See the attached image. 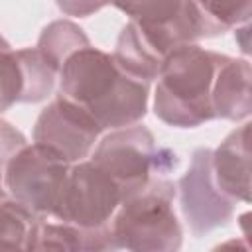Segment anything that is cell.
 Instances as JSON below:
<instances>
[{
  "label": "cell",
  "instance_id": "cell-17",
  "mask_svg": "<svg viewBox=\"0 0 252 252\" xmlns=\"http://www.w3.org/2000/svg\"><path fill=\"white\" fill-rule=\"evenodd\" d=\"M55 4L67 16L87 18V16L102 10L104 6H108L110 0H55Z\"/></svg>",
  "mask_w": 252,
  "mask_h": 252
},
{
  "label": "cell",
  "instance_id": "cell-15",
  "mask_svg": "<svg viewBox=\"0 0 252 252\" xmlns=\"http://www.w3.org/2000/svg\"><path fill=\"white\" fill-rule=\"evenodd\" d=\"M193 4L201 14L205 37L220 35L250 20V0H193Z\"/></svg>",
  "mask_w": 252,
  "mask_h": 252
},
{
  "label": "cell",
  "instance_id": "cell-2",
  "mask_svg": "<svg viewBox=\"0 0 252 252\" xmlns=\"http://www.w3.org/2000/svg\"><path fill=\"white\" fill-rule=\"evenodd\" d=\"M224 55L195 43L173 49L159 73L154 94V112L167 126L197 128L215 120L213 85Z\"/></svg>",
  "mask_w": 252,
  "mask_h": 252
},
{
  "label": "cell",
  "instance_id": "cell-8",
  "mask_svg": "<svg viewBox=\"0 0 252 252\" xmlns=\"http://www.w3.org/2000/svg\"><path fill=\"white\" fill-rule=\"evenodd\" d=\"M102 132L104 130L85 108L59 94L37 116L33 142L55 150L69 163H75L91 154Z\"/></svg>",
  "mask_w": 252,
  "mask_h": 252
},
{
  "label": "cell",
  "instance_id": "cell-4",
  "mask_svg": "<svg viewBox=\"0 0 252 252\" xmlns=\"http://www.w3.org/2000/svg\"><path fill=\"white\" fill-rule=\"evenodd\" d=\"M120 187L124 199L140 191L152 177H165L179 165L173 150L156 144L146 126L132 124L106 134L91 158Z\"/></svg>",
  "mask_w": 252,
  "mask_h": 252
},
{
  "label": "cell",
  "instance_id": "cell-12",
  "mask_svg": "<svg viewBox=\"0 0 252 252\" xmlns=\"http://www.w3.org/2000/svg\"><path fill=\"white\" fill-rule=\"evenodd\" d=\"M250 63L248 59H234L224 55L217 69L213 85V112L215 118L222 120H244L252 110V91H250Z\"/></svg>",
  "mask_w": 252,
  "mask_h": 252
},
{
  "label": "cell",
  "instance_id": "cell-14",
  "mask_svg": "<svg viewBox=\"0 0 252 252\" xmlns=\"http://www.w3.org/2000/svg\"><path fill=\"white\" fill-rule=\"evenodd\" d=\"M39 217L0 189V250H26Z\"/></svg>",
  "mask_w": 252,
  "mask_h": 252
},
{
  "label": "cell",
  "instance_id": "cell-3",
  "mask_svg": "<svg viewBox=\"0 0 252 252\" xmlns=\"http://www.w3.org/2000/svg\"><path fill=\"white\" fill-rule=\"evenodd\" d=\"M175 193L173 181L165 177H152L140 191L126 197L110 219V232L116 250H179L183 230L173 211Z\"/></svg>",
  "mask_w": 252,
  "mask_h": 252
},
{
  "label": "cell",
  "instance_id": "cell-16",
  "mask_svg": "<svg viewBox=\"0 0 252 252\" xmlns=\"http://www.w3.org/2000/svg\"><path fill=\"white\" fill-rule=\"evenodd\" d=\"M110 4L130 16L134 22L161 26L173 22L181 14L185 0H110Z\"/></svg>",
  "mask_w": 252,
  "mask_h": 252
},
{
  "label": "cell",
  "instance_id": "cell-1",
  "mask_svg": "<svg viewBox=\"0 0 252 252\" xmlns=\"http://www.w3.org/2000/svg\"><path fill=\"white\" fill-rule=\"evenodd\" d=\"M57 75L61 96L85 108L102 130L138 124L148 112L150 83L128 75L110 53L93 45L73 51Z\"/></svg>",
  "mask_w": 252,
  "mask_h": 252
},
{
  "label": "cell",
  "instance_id": "cell-7",
  "mask_svg": "<svg viewBox=\"0 0 252 252\" xmlns=\"http://www.w3.org/2000/svg\"><path fill=\"white\" fill-rule=\"evenodd\" d=\"M181 213L195 236H203L224 226L234 215V201L215 183L211 167V150L199 148L191 156L187 173L179 179Z\"/></svg>",
  "mask_w": 252,
  "mask_h": 252
},
{
  "label": "cell",
  "instance_id": "cell-10",
  "mask_svg": "<svg viewBox=\"0 0 252 252\" xmlns=\"http://www.w3.org/2000/svg\"><path fill=\"white\" fill-rule=\"evenodd\" d=\"M250 122L230 132L217 150H211V167L217 187L234 203H250Z\"/></svg>",
  "mask_w": 252,
  "mask_h": 252
},
{
  "label": "cell",
  "instance_id": "cell-19",
  "mask_svg": "<svg viewBox=\"0 0 252 252\" xmlns=\"http://www.w3.org/2000/svg\"><path fill=\"white\" fill-rule=\"evenodd\" d=\"M4 163H6V158L0 154V183H2V179H4Z\"/></svg>",
  "mask_w": 252,
  "mask_h": 252
},
{
  "label": "cell",
  "instance_id": "cell-5",
  "mask_svg": "<svg viewBox=\"0 0 252 252\" xmlns=\"http://www.w3.org/2000/svg\"><path fill=\"white\" fill-rule=\"evenodd\" d=\"M71 163L55 150L33 142L18 148L4 163L8 193L37 217H51Z\"/></svg>",
  "mask_w": 252,
  "mask_h": 252
},
{
  "label": "cell",
  "instance_id": "cell-13",
  "mask_svg": "<svg viewBox=\"0 0 252 252\" xmlns=\"http://www.w3.org/2000/svg\"><path fill=\"white\" fill-rule=\"evenodd\" d=\"M85 45H91L89 37L77 24H73L69 20L51 22L49 26L43 28V32L37 39V51L57 73H59V67L63 65V61L73 51H77Z\"/></svg>",
  "mask_w": 252,
  "mask_h": 252
},
{
  "label": "cell",
  "instance_id": "cell-6",
  "mask_svg": "<svg viewBox=\"0 0 252 252\" xmlns=\"http://www.w3.org/2000/svg\"><path fill=\"white\" fill-rule=\"evenodd\" d=\"M122 201L124 195L114 179L91 159H81L69 167L51 217L83 228H100L110 224Z\"/></svg>",
  "mask_w": 252,
  "mask_h": 252
},
{
  "label": "cell",
  "instance_id": "cell-9",
  "mask_svg": "<svg viewBox=\"0 0 252 252\" xmlns=\"http://www.w3.org/2000/svg\"><path fill=\"white\" fill-rule=\"evenodd\" d=\"M57 71L37 47L14 51L0 35V112L18 102H39L51 94Z\"/></svg>",
  "mask_w": 252,
  "mask_h": 252
},
{
  "label": "cell",
  "instance_id": "cell-11",
  "mask_svg": "<svg viewBox=\"0 0 252 252\" xmlns=\"http://www.w3.org/2000/svg\"><path fill=\"white\" fill-rule=\"evenodd\" d=\"M26 250H116L110 224L100 228H83L63 220L39 217L30 232Z\"/></svg>",
  "mask_w": 252,
  "mask_h": 252
},
{
  "label": "cell",
  "instance_id": "cell-18",
  "mask_svg": "<svg viewBox=\"0 0 252 252\" xmlns=\"http://www.w3.org/2000/svg\"><path fill=\"white\" fill-rule=\"evenodd\" d=\"M24 144H28L26 136L20 130H16L12 124H8L6 120H0V154L8 159Z\"/></svg>",
  "mask_w": 252,
  "mask_h": 252
}]
</instances>
